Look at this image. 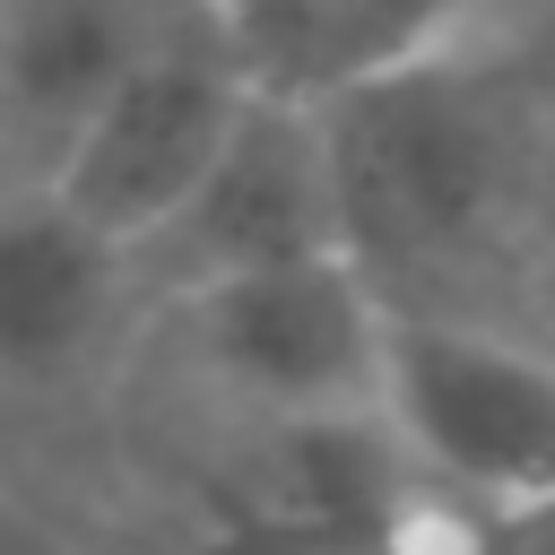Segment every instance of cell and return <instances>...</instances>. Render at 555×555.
I'll return each instance as SVG.
<instances>
[{
  "mask_svg": "<svg viewBox=\"0 0 555 555\" xmlns=\"http://www.w3.org/2000/svg\"><path fill=\"white\" fill-rule=\"evenodd\" d=\"M173 26L165 0H0V165L43 182L69 130Z\"/></svg>",
  "mask_w": 555,
  "mask_h": 555,
  "instance_id": "obj_6",
  "label": "cell"
},
{
  "mask_svg": "<svg viewBox=\"0 0 555 555\" xmlns=\"http://www.w3.org/2000/svg\"><path fill=\"white\" fill-rule=\"evenodd\" d=\"M321 251H347L321 104L286 95V87H251L217 165L199 173V191L165 217L156 243L130 251V278H156V286L191 295V286L321 260Z\"/></svg>",
  "mask_w": 555,
  "mask_h": 555,
  "instance_id": "obj_5",
  "label": "cell"
},
{
  "mask_svg": "<svg viewBox=\"0 0 555 555\" xmlns=\"http://www.w3.org/2000/svg\"><path fill=\"white\" fill-rule=\"evenodd\" d=\"M130 295V251L78 225L43 182H0V373L52 382L87 364Z\"/></svg>",
  "mask_w": 555,
  "mask_h": 555,
  "instance_id": "obj_7",
  "label": "cell"
},
{
  "mask_svg": "<svg viewBox=\"0 0 555 555\" xmlns=\"http://www.w3.org/2000/svg\"><path fill=\"white\" fill-rule=\"evenodd\" d=\"M312 104L330 130L347 260L373 286H382V269H434L486 234L512 156L468 78H451L434 52H408Z\"/></svg>",
  "mask_w": 555,
  "mask_h": 555,
  "instance_id": "obj_1",
  "label": "cell"
},
{
  "mask_svg": "<svg viewBox=\"0 0 555 555\" xmlns=\"http://www.w3.org/2000/svg\"><path fill=\"white\" fill-rule=\"evenodd\" d=\"M173 312H182V338H191L199 373L225 382L269 425L373 416L390 295L347 251L191 286V295H173Z\"/></svg>",
  "mask_w": 555,
  "mask_h": 555,
  "instance_id": "obj_4",
  "label": "cell"
},
{
  "mask_svg": "<svg viewBox=\"0 0 555 555\" xmlns=\"http://www.w3.org/2000/svg\"><path fill=\"white\" fill-rule=\"evenodd\" d=\"M260 78L243 69L234 35H208V26H165L130 69L121 87L69 130V147L52 156L43 191L95 225L113 251H139L165 234V217L199 191V173L217 165L243 95Z\"/></svg>",
  "mask_w": 555,
  "mask_h": 555,
  "instance_id": "obj_3",
  "label": "cell"
},
{
  "mask_svg": "<svg viewBox=\"0 0 555 555\" xmlns=\"http://www.w3.org/2000/svg\"><path fill=\"white\" fill-rule=\"evenodd\" d=\"M373 416L460 512L555 494V364L503 330L390 304Z\"/></svg>",
  "mask_w": 555,
  "mask_h": 555,
  "instance_id": "obj_2",
  "label": "cell"
},
{
  "mask_svg": "<svg viewBox=\"0 0 555 555\" xmlns=\"http://www.w3.org/2000/svg\"><path fill=\"white\" fill-rule=\"evenodd\" d=\"M477 555H555V494L477 512Z\"/></svg>",
  "mask_w": 555,
  "mask_h": 555,
  "instance_id": "obj_8",
  "label": "cell"
},
{
  "mask_svg": "<svg viewBox=\"0 0 555 555\" xmlns=\"http://www.w3.org/2000/svg\"><path fill=\"white\" fill-rule=\"evenodd\" d=\"M0 555H61V546H52V538H43L17 503H0Z\"/></svg>",
  "mask_w": 555,
  "mask_h": 555,
  "instance_id": "obj_9",
  "label": "cell"
}]
</instances>
